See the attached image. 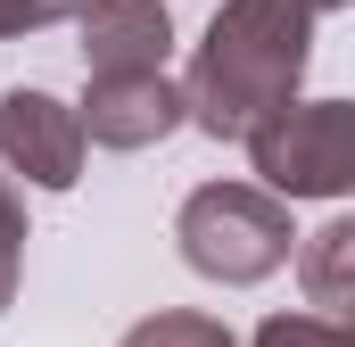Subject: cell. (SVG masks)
Returning <instances> with one entry per match:
<instances>
[{"label": "cell", "instance_id": "5", "mask_svg": "<svg viewBox=\"0 0 355 347\" xmlns=\"http://www.w3.org/2000/svg\"><path fill=\"white\" fill-rule=\"evenodd\" d=\"M75 124L99 149H149L182 124V91L166 75H91V99L75 108Z\"/></svg>", "mask_w": 355, "mask_h": 347}, {"label": "cell", "instance_id": "10", "mask_svg": "<svg viewBox=\"0 0 355 347\" xmlns=\"http://www.w3.org/2000/svg\"><path fill=\"white\" fill-rule=\"evenodd\" d=\"M257 347H355V339L347 323H322V314H272L257 331Z\"/></svg>", "mask_w": 355, "mask_h": 347}, {"label": "cell", "instance_id": "9", "mask_svg": "<svg viewBox=\"0 0 355 347\" xmlns=\"http://www.w3.org/2000/svg\"><path fill=\"white\" fill-rule=\"evenodd\" d=\"M17 273H25V198H17L8 174H0V314H8V298H17Z\"/></svg>", "mask_w": 355, "mask_h": 347}, {"label": "cell", "instance_id": "7", "mask_svg": "<svg viewBox=\"0 0 355 347\" xmlns=\"http://www.w3.org/2000/svg\"><path fill=\"white\" fill-rule=\"evenodd\" d=\"M297 281H306V298L322 306V323H339V314L355 306V223H347V215H331L322 232H306Z\"/></svg>", "mask_w": 355, "mask_h": 347}, {"label": "cell", "instance_id": "1", "mask_svg": "<svg viewBox=\"0 0 355 347\" xmlns=\"http://www.w3.org/2000/svg\"><path fill=\"white\" fill-rule=\"evenodd\" d=\"M314 58V8L306 0H223L190 83H182V116H198L215 141H248L265 116L297 108V75Z\"/></svg>", "mask_w": 355, "mask_h": 347}, {"label": "cell", "instance_id": "2", "mask_svg": "<svg viewBox=\"0 0 355 347\" xmlns=\"http://www.w3.org/2000/svg\"><path fill=\"white\" fill-rule=\"evenodd\" d=\"M174 240H182V264L207 273V281H223V289H248V281L281 273L289 248H297L289 207L272 190H257V182H207V190H190L182 215H174Z\"/></svg>", "mask_w": 355, "mask_h": 347}, {"label": "cell", "instance_id": "4", "mask_svg": "<svg viewBox=\"0 0 355 347\" xmlns=\"http://www.w3.org/2000/svg\"><path fill=\"white\" fill-rule=\"evenodd\" d=\"M83 149L91 141H83L67 99H50V91H8L0 99V158L33 190H75L83 182Z\"/></svg>", "mask_w": 355, "mask_h": 347}, {"label": "cell", "instance_id": "8", "mask_svg": "<svg viewBox=\"0 0 355 347\" xmlns=\"http://www.w3.org/2000/svg\"><path fill=\"white\" fill-rule=\"evenodd\" d=\"M124 347H240L215 314H149V323H132Z\"/></svg>", "mask_w": 355, "mask_h": 347}, {"label": "cell", "instance_id": "3", "mask_svg": "<svg viewBox=\"0 0 355 347\" xmlns=\"http://www.w3.org/2000/svg\"><path fill=\"white\" fill-rule=\"evenodd\" d=\"M248 166L265 174L257 190H272L281 207L289 198H339L355 182V108L347 99H306V108H281L248 133Z\"/></svg>", "mask_w": 355, "mask_h": 347}, {"label": "cell", "instance_id": "11", "mask_svg": "<svg viewBox=\"0 0 355 347\" xmlns=\"http://www.w3.org/2000/svg\"><path fill=\"white\" fill-rule=\"evenodd\" d=\"M83 0H0V42H17V33H42V25H58V17H75Z\"/></svg>", "mask_w": 355, "mask_h": 347}, {"label": "cell", "instance_id": "6", "mask_svg": "<svg viewBox=\"0 0 355 347\" xmlns=\"http://www.w3.org/2000/svg\"><path fill=\"white\" fill-rule=\"evenodd\" d=\"M83 67L91 75H166L174 17L166 0H83Z\"/></svg>", "mask_w": 355, "mask_h": 347}, {"label": "cell", "instance_id": "12", "mask_svg": "<svg viewBox=\"0 0 355 347\" xmlns=\"http://www.w3.org/2000/svg\"><path fill=\"white\" fill-rule=\"evenodd\" d=\"M306 8H314V17H331V8H347V0H306Z\"/></svg>", "mask_w": 355, "mask_h": 347}]
</instances>
